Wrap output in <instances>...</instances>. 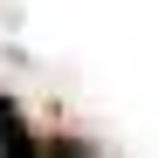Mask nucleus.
<instances>
[{"instance_id":"1","label":"nucleus","mask_w":158,"mask_h":158,"mask_svg":"<svg viewBox=\"0 0 158 158\" xmlns=\"http://www.w3.org/2000/svg\"><path fill=\"white\" fill-rule=\"evenodd\" d=\"M0 151H7V158H35L41 144L28 138V124H21V103L14 96H0Z\"/></svg>"}]
</instances>
